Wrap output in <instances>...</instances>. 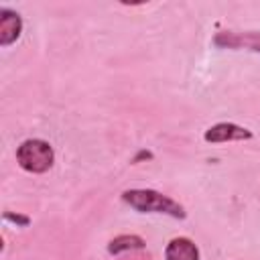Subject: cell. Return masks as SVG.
<instances>
[{
    "mask_svg": "<svg viewBox=\"0 0 260 260\" xmlns=\"http://www.w3.org/2000/svg\"><path fill=\"white\" fill-rule=\"evenodd\" d=\"M122 199L142 213H167L171 217H185L183 207L171 197L152 189H130L122 193Z\"/></svg>",
    "mask_w": 260,
    "mask_h": 260,
    "instance_id": "cell-1",
    "label": "cell"
},
{
    "mask_svg": "<svg viewBox=\"0 0 260 260\" xmlns=\"http://www.w3.org/2000/svg\"><path fill=\"white\" fill-rule=\"evenodd\" d=\"M16 160L28 173H45L53 167L55 154H53V148L49 142L39 140V138H30L18 146Z\"/></svg>",
    "mask_w": 260,
    "mask_h": 260,
    "instance_id": "cell-2",
    "label": "cell"
},
{
    "mask_svg": "<svg viewBox=\"0 0 260 260\" xmlns=\"http://www.w3.org/2000/svg\"><path fill=\"white\" fill-rule=\"evenodd\" d=\"M252 138V132L238 126V124H230V122H219L215 126H211L205 132V140L207 142H225V140H248Z\"/></svg>",
    "mask_w": 260,
    "mask_h": 260,
    "instance_id": "cell-3",
    "label": "cell"
},
{
    "mask_svg": "<svg viewBox=\"0 0 260 260\" xmlns=\"http://www.w3.org/2000/svg\"><path fill=\"white\" fill-rule=\"evenodd\" d=\"M20 30H22L20 16L8 8H2L0 10V45L8 47L10 43H14L20 37Z\"/></svg>",
    "mask_w": 260,
    "mask_h": 260,
    "instance_id": "cell-4",
    "label": "cell"
},
{
    "mask_svg": "<svg viewBox=\"0 0 260 260\" xmlns=\"http://www.w3.org/2000/svg\"><path fill=\"white\" fill-rule=\"evenodd\" d=\"M167 260H199V250L189 238H175L167 244Z\"/></svg>",
    "mask_w": 260,
    "mask_h": 260,
    "instance_id": "cell-5",
    "label": "cell"
},
{
    "mask_svg": "<svg viewBox=\"0 0 260 260\" xmlns=\"http://www.w3.org/2000/svg\"><path fill=\"white\" fill-rule=\"evenodd\" d=\"M215 45H221V47H250L254 51H260V32H246V35L221 32V35L215 37Z\"/></svg>",
    "mask_w": 260,
    "mask_h": 260,
    "instance_id": "cell-6",
    "label": "cell"
},
{
    "mask_svg": "<svg viewBox=\"0 0 260 260\" xmlns=\"http://www.w3.org/2000/svg\"><path fill=\"white\" fill-rule=\"evenodd\" d=\"M142 246H144V242H142V238H138V236H120V238H116V240L110 242L108 250H110L112 254H118V252L134 250V248H142Z\"/></svg>",
    "mask_w": 260,
    "mask_h": 260,
    "instance_id": "cell-7",
    "label": "cell"
}]
</instances>
